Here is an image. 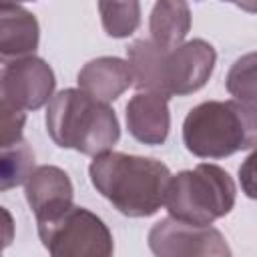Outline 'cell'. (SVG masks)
Listing matches in <instances>:
<instances>
[{"mask_svg": "<svg viewBox=\"0 0 257 257\" xmlns=\"http://www.w3.org/2000/svg\"><path fill=\"white\" fill-rule=\"evenodd\" d=\"M133 84L139 90L165 96H187L207 84L213 74L217 52L211 42L193 38L165 50L151 38H139L126 46Z\"/></svg>", "mask_w": 257, "mask_h": 257, "instance_id": "6da1fadb", "label": "cell"}, {"mask_svg": "<svg viewBox=\"0 0 257 257\" xmlns=\"http://www.w3.org/2000/svg\"><path fill=\"white\" fill-rule=\"evenodd\" d=\"M88 175L96 193L133 219L151 217L163 207L173 177L169 167L157 159L116 151L92 157Z\"/></svg>", "mask_w": 257, "mask_h": 257, "instance_id": "7a4b0ae2", "label": "cell"}, {"mask_svg": "<svg viewBox=\"0 0 257 257\" xmlns=\"http://www.w3.org/2000/svg\"><path fill=\"white\" fill-rule=\"evenodd\" d=\"M44 122L54 145L88 157L112 151L120 139L116 112L80 88H62L56 92L48 100Z\"/></svg>", "mask_w": 257, "mask_h": 257, "instance_id": "3957f363", "label": "cell"}, {"mask_svg": "<svg viewBox=\"0 0 257 257\" xmlns=\"http://www.w3.org/2000/svg\"><path fill=\"white\" fill-rule=\"evenodd\" d=\"M185 149L199 159H225L257 143L255 106L239 100H205L183 120Z\"/></svg>", "mask_w": 257, "mask_h": 257, "instance_id": "277c9868", "label": "cell"}, {"mask_svg": "<svg viewBox=\"0 0 257 257\" xmlns=\"http://www.w3.org/2000/svg\"><path fill=\"white\" fill-rule=\"evenodd\" d=\"M235 199L237 187L233 177L219 165L199 163L195 169L171 177L163 205L179 221L213 225L231 213Z\"/></svg>", "mask_w": 257, "mask_h": 257, "instance_id": "5b68a950", "label": "cell"}, {"mask_svg": "<svg viewBox=\"0 0 257 257\" xmlns=\"http://www.w3.org/2000/svg\"><path fill=\"white\" fill-rule=\"evenodd\" d=\"M36 229L42 247L54 257H108L114 251L104 221L74 203L36 215Z\"/></svg>", "mask_w": 257, "mask_h": 257, "instance_id": "8992f818", "label": "cell"}, {"mask_svg": "<svg viewBox=\"0 0 257 257\" xmlns=\"http://www.w3.org/2000/svg\"><path fill=\"white\" fill-rule=\"evenodd\" d=\"M149 249L159 257H229L225 235L211 225H193L175 217L157 221L149 231Z\"/></svg>", "mask_w": 257, "mask_h": 257, "instance_id": "52a82bcc", "label": "cell"}, {"mask_svg": "<svg viewBox=\"0 0 257 257\" xmlns=\"http://www.w3.org/2000/svg\"><path fill=\"white\" fill-rule=\"evenodd\" d=\"M54 86V70L34 54L0 68V104H10L24 112L38 110L48 104Z\"/></svg>", "mask_w": 257, "mask_h": 257, "instance_id": "ba28073f", "label": "cell"}, {"mask_svg": "<svg viewBox=\"0 0 257 257\" xmlns=\"http://www.w3.org/2000/svg\"><path fill=\"white\" fill-rule=\"evenodd\" d=\"M126 128L143 145H163L171 131L169 96L151 90H139L126 102Z\"/></svg>", "mask_w": 257, "mask_h": 257, "instance_id": "9c48e42d", "label": "cell"}, {"mask_svg": "<svg viewBox=\"0 0 257 257\" xmlns=\"http://www.w3.org/2000/svg\"><path fill=\"white\" fill-rule=\"evenodd\" d=\"M40 42V26L20 4L0 6V62L8 64L32 56Z\"/></svg>", "mask_w": 257, "mask_h": 257, "instance_id": "30bf717a", "label": "cell"}, {"mask_svg": "<svg viewBox=\"0 0 257 257\" xmlns=\"http://www.w3.org/2000/svg\"><path fill=\"white\" fill-rule=\"evenodd\" d=\"M76 82L88 96L110 104L133 84V72L128 60L118 56H98L78 70Z\"/></svg>", "mask_w": 257, "mask_h": 257, "instance_id": "8fae6325", "label": "cell"}, {"mask_svg": "<svg viewBox=\"0 0 257 257\" xmlns=\"http://www.w3.org/2000/svg\"><path fill=\"white\" fill-rule=\"evenodd\" d=\"M24 195L28 207L36 217L72 203L74 187L66 171L54 165H42L32 169V173L24 181Z\"/></svg>", "mask_w": 257, "mask_h": 257, "instance_id": "7c38bea8", "label": "cell"}, {"mask_svg": "<svg viewBox=\"0 0 257 257\" xmlns=\"http://www.w3.org/2000/svg\"><path fill=\"white\" fill-rule=\"evenodd\" d=\"M151 40L165 50L185 42L191 30V10L187 0H157L149 16Z\"/></svg>", "mask_w": 257, "mask_h": 257, "instance_id": "4fadbf2b", "label": "cell"}, {"mask_svg": "<svg viewBox=\"0 0 257 257\" xmlns=\"http://www.w3.org/2000/svg\"><path fill=\"white\" fill-rule=\"evenodd\" d=\"M34 169V151L20 139L12 145L0 147V193L22 185Z\"/></svg>", "mask_w": 257, "mask_h": 257, "instance_id": "5bb4252c", "label": "cell"}, {"mask_svg": "<svg viewBox=\"0 0 257 257\" xmlns=\"http://www.w3.org/2000/svg\"><path fill=\"white\" fill-rule=\"evenodd\" d=\"M98 12L102 28L110 38H126L141 24L139 0H98Z\"/></svg>", "mask_w": 257, "mask_h": 257, "instance_id": "9a60e30c", "label": "cell"}, {"mask_svg": "<svg viewBox=\"0 0 257 257\" xmlns=\"http://www.w3.org/2000/svg\"><path fill=\"white\" fill-rule=\"evenodd\" d=\"M225 86L235 100L255 106V52H249L233 62Z\"/></svg>", "mask_w": 257, "mask_h": 257, "instance_id": "2e32d148", "label": "cell"}, {"mask_svg": "<svg viewBox=\"0 0 257 257\" xmlns=\"http://www.w3.org/2000/svg\"><path fill=\"white\" fill-rule=\"evenodd\" d=\"M26 112L18 108H0V147L24 139Z\"/></svg>", "mask_w": 257, "mask_h": 257, "instance_id": "e0dca14e", "label": "cell"}, {"mask_svg": "<svg viewBox=\"0 0 257 257\" xmlns=\"http://www.w3.org/2000/svg\"><path fill=\"white\" fill-rule=\"evenodd\" d=\"M14 235H16V225H14V217L12 213L0 205V255L6 247L12 245L14 241Z\"/></svg>", "mask_w": 257, "mask_h": 257, "instance_id": "ac0fdd59", "label": "cell"}, {"mask_svg": "<svg viewBox=\"0 0 257 257\" xmlns=\"http://www.w3.org/2000/svg\"><path fill=\"white\" fill-rule=\"evenodd\" d=\"M253 163H255V153H251L245 163L239 167V177H241V187L249 199H255V185H253Z\"/></svg>", "mask_w": 257, "mask_h": 257, "instance_id": "d6986e66", "label": "cell"}, {"mask_svg": "<svg viewBox=\"0 0 257 257\" xmlns=\"http://www.w3.org/2000/svg\"><path fill=\"white\" fill-rule=\"evenodd\" d=\"M223 2H231L249 14H255V10H257V0H223Z\"/></svg>", "mask_w": 257, "mask_h": 257, "instance_id": "ffe728a7", "label": "cell"}, {"mask_svg": "<svg viewBox=\"0 0 257 257\" xmlns=\"http://www.w3.org/2000/svg\"><path fill=\"white\" fill-rule=\"evenodd\" d=\"M20 2H34V0H0V6H4V4H20Z\"/></svg>", "mask_w": 257, "mask_h": 257, "instance_id": "44dd1931", "label": "cell"}]
</instances>
